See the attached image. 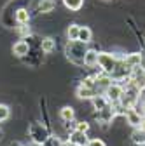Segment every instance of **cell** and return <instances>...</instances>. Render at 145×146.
I'll return each instance as SVG.
<instances>
[{"label": "cell", "mask_w": 145, "mask_h": 146, "mask_svg": "<svg viewBox=\"0 0 145 146\" xmlns=\"http://www.w3.org/2000/svg\"><path fill=\"white\" fill-rule=\"evenodd\" d=\"M86 44L75 40V42H68L66 47H65V54H66V58L72 61V63H75V64H84V56H86Z\"/></svg>", "instance_id": "cell-1"}, {"label": "cell", "mask_w": 145, "mask_h": 146, "mask_svg": "<svg viewBox=\"0 0 145 146\" xmlns=\"http://www.w3.org/2000/svg\"><path fill=\"white\" fill-rule=\"evenodd\" d=\"M119 64V58H115L112 52H98V66L103 70L105 75H112Z\"/></svg>", "instance_id": "cell-2"}, {"label": "cell", "mask_w": 145, "mask_h": 146, "mask_svg": "<svg viewBox=\"0 0 145 146\" xmlns=\"http://www.w3.org/2000/svg\"><path fill=\"white\" fill-rule=\"evenodd\" d=\"M30 136H32L35 144H46L47 139H49V132L46 131V127H42L40 123H33L30 127Z\"/></svg>", "instance_id": "cell-3"}, {"label": "cell", "mask_w": 145, "mask_h": 146, "mask_svg": "<svg viewBox=\"0 0 145 146\" xmlns=\"http://www.w3.org/2000/svg\"><path fill=\"white\" fill-rule=\"evenodd\" d=\"M122 94H124V85H121V84H114V82H112L110 87L105 90V98L108 99V103H110V104H119Z\"/></svg>", "instance_id": "cell-4"}, {"label": "cell", "mask_w": 145, "mask_h": 146, "mask_svg": "<svg viewBox=\"0 0 145 146\" xmlns=\"http://www.w3.org/2000/svg\"><path fill=\"white\" fill-rule=\"evenodd\" d=\"M124 117H126V120H128V123H130L131 127H135V129H140L142 120H143V115H142L140 110L131 108V110H128V111L124 113Z\"/></svg>", "instance_id": "cell-5"}, {"label": "cell", "mask_w": 145, "mask_h": 146, "mask_svg": "<svg viewBox=\"0 0 145 146\" xmlns=\"http://www.w3.org/2000/svg\"><path fill=\"white\" fill-rule=\"evenodd\" d=\"M12 52H14V56L17 58H25L26 54L30 52V44L26 40H19V42H16L12 45Z\"/></svg>", "instance_id": "cell-6"}, {"label": "cell", "mask_w": 145, "mask_h": 146, "mask_svg": "<svg viewBox=\"0 0 145 146\" xmlns=\"http://www.w3.org/2000/svg\"><path fill=\"white\" fill-rule=\"evenodd\" d=\"M122 61H124V64L128 66L130 70H133V68H136V66L142 64V54L140 52H131L126 58H122Z\"/></svg>", "instance_id": "cell-7"}, {"label": "cell", "mask_w": 145, "mask_h": 146, "mask_svg": "<svg viewBox=\"0 0 145 146\" xmlns=\"http://www.w3.org/2000/svg\"><path fill=\"white\" fill-rule=\"evenodd\" d=\"M70 144L72 146H86L87 143H89V139H87V134H82V132H77V131H74L70 134Z\"/></svg>", "instance_id": "cell-8"}, {"label": "cell", "mask_w": 145, "mask_h": 146, "mask_svg": "<svg viewBox=\"0 0 145 146\" xmlns=\"http://www.w3.org/2000/svg\"><path fill=\"white\" fill-rule=\"evenodd\" d=\"M84 66H87V68H95V66H98V50H95V49H87L86 56H84Z\"/></svg>", "instance_id": "cell-9"}, {"label": "cell", "mask_w": 145, "mask_h": 146, "mask_svg": "<svg viewBox=\"0 0 145 146\" xmlns=\"http://www.w3.org/2000/svg\"><path fill=\"white\" fill-rule=\"evenodd\" d=\"M91 103H93L95 110H98V111H103L105 108L110 106V103H108V99L105 98V94H98V96H95V98L91 99Z\"/></svg>", "instance_id": "cell-10"}, {"label": "cell", "mask_w": 145, "mask_h": 146, "mask_svg": "<svg viewBox=\"0 0 145 146\" xmlns=\"http://www.w3.org/2000/svg\"><path fill=\"white\" fill-rule=\"evenodd\" d=\"M93 38V31L91 28H87V26H81L79 28V36H77V40L82 42V44H89Z\"/></svg>", "instance_id": "cell-11"}, {"label": "cell", "mask_w": 145, "mask_h": 146, "mask_svg": "<svg viewBox=\"0 0 145 146\" xmlns=\"http://www.w3.org/2000/svg\"><path fill=\"white\" fill-rule=\"evenodd\" d=\"M95 96H98V92L95 89H87V87L79 85V89H77V98L79 99H93Z\"/></svg>", "instance_id": "cell-12"}, {"label": "cell", "mask_w": 145, "mask_h": 146, "mask_svg": "<svg viewBox=\"0 0 145 146\" xmlns=\"http://www.w3.org/2000/svg\"><path fill=\"white\" fill-rule=\"evenodd\" d=\"M40 49H42V52H46V54L54 52V50H56V40L51 38V36H47V38H42V42H40Z\"/></svg>", "instance_id": "cell-13"}, {"label": "cell", "mask_w": 145, "mask_h": 146, "mask_svg": "<svg viewBox=\"0 0 145 146\" xmlns=\"http://www.w3.org/2000/svg\"><path fill=\"white\" fill-rule=\"evenodd\" d=\"M74 117H75V111H74V108L72 106H63L61 110H60V118L63 120V122H74Z\"/></svg>", "instance_id": "cell-14"}, {"label": "cell", "mask_w": 145, "mask_h": 146, "mask_svg": "<svg viewBox=\"0 0 145 146\" xmlns=\"http://www.w3.org/2000/svg\"><path fill=\"white\" fill-rule=\"evenodd\" d=\"M54 9H56V2H54V0H40V4H39V12L47 14V12H52Z\"/></svg>", "instance_id": "cell-15"}, {"label": "cell", "mask_w": 145, "mask_h": 146, "mask_svg": "<svg viewBox=\"0 0 145 146\" xmlns=\"http://www.w3.org/2000/svg\"><path fill=\"white\" fill-rule=\"evenodd\" d=\"M63 4H65V7H66L68 11L77 12V11H81V9H82L84 0H63Z\"/></svg>", "instance_id": "cell-16"}, {"label": "cell", "mask_w": 145, "mask_h": 146, "mask_svg": "<svg viewBox=\"0 0 145 146\" xmlns=\"http://www.w3.org/2000/svg\"><path fill=\"white\" fill-rule=\"evenodd\" d=\"M14 16H16V21L19 25H28V21H30V12L26 9H17Z\"/></svg>", "instance_id": "cell-17"}, {"label": "cell", "mask_w": 145, "mask_h": 146, "mask_svg": "<svg viewBox=\"0 0 145 146\" xmlns=\"http://www.w3.org/2000/svg\"><path fill=\"white\" fill-rule=\"evenodd\" d=\"M131 139L135 144H145V132L142 129H135L131 134Z\"/></svg>", "instance_id": "cell-18"}, {"label": "cell", "mask_w": 145, "mask_h": 146, "mask_svg": "<svg viewBox=\"0 0 145 146\" xmlns=\"http://www.w3.org/2000/svg\"><path fill=\"white\" fill-rule=\"evenodd\" d=\"M79 25H70L68 30H66V35H68V40L70 42H75L77 40V36H79Z\"/></svg>", "instance_id": "cell-19"}, {"label": "cell", "mask_w": 145, "mask_h": 146, "mask_svg": "<svg viewBox=\"0 0 145 146\" xmlns=\"http://www.w3.org/2000/svg\"><path fill=\"white\" fill-rule=\"evenodd\" d=\"M74 131L82 132V134H87V131H89V123H87V122H75V129H74Z\"/></svg>", "instance_id": "cell-20"}, {"label": "cell", "mask_w": 145, "mask_h": 146, "mask_svg": "<svg viewBox=\"0 0 145 146\" xmlns=\"http://www.w3.org/2000/svg\"><path fill=\"white\" fill-rule=\"evenodd\" d=\"M95 84H96V77H86L82 80V87H87V89H95Z\"/></svg>", "instance_id": "cell-21"}, {"label": "cell", "mask_w": 145, "mask_h": 146, "mask_svg": "<svg viewBox=\"0 0 145 146\" xmlns=\"http://www.w3.org/2000/svg\"><path fill=\"white\" fill-rule=\"evenodd\" d=\"M9 115H11V111H9V108H7L5 104H0V122H4V120H7V118H9Z\"/></svg>", "instance_id": "cell-22"}, {"label": "cell", "mask_w": 145, "mask_h": 146, "mask_svg": "<svg viewBox=\"0 0 145 146\" xmlns=\"http://www.w3.org/2000/svg\"><path fill=\"white\" fill-rule=\"evenodd\" d=\"M86 146H107V144H105L101 139H91V141H89Z\"/></svg>", "instance_id": "cell-23"}, {"label": "cell", "mask_w": 145, "mask_h": 146, "mask_svg": "<svg viewBox=\"0 0 145 146\" xmlns=\"http://www.w3.org/2000/svg\"><path fill=\"white\" fill-rule=\"evenodd\" d=\"M19 33H23V35H28V33H30V28H26L25 25H21V28H19Z\"/></svg>", "instance_id": "cell-24"}, {"label": "cell", "mask_w": 145, "mask_h": 146, "mask_svg": "<svg viewBox=\"0 0 145 146\" xmlns=\"http://www.w3.org/2000/svg\"><path fill=\"white\" fill-rule=\"evenodd\" d=\"M140 129L145 132V117H143V120H142V125H140Z\"/></svg>", "instance_id": "cell-25"}, {"label": "cell", "mask_w": 145, "mask_h": 146, "mask_svg": "<svg viewBox=\"0 0 145 146\" xmlns=\"http://www.w3.org/2000/svg\"><path fill=\"white\" fill-rule=\"evenodd\" d=\"M2 136H4V132H2V129H0V139H2Z\"/></svg>", "instance_id": "cell-26"}]
</instances>
